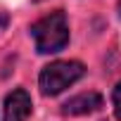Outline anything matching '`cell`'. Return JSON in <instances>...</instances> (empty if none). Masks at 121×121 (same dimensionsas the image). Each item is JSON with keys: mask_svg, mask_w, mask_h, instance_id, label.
<instances>
[{"mask_svg": "<svg viewBox=\"0 0 121 121\" xmlns=\"http://www.w3.org/2000/svg\"><path fill=\"white\" fill-rule=\"evenodd\" d=\"M119 12H121V0H119Z\"/></svg>", "mask_w": 121, "mask_h": 121, "instance_id": "obj_6", "label": "cell"}, {"mask_svg": "<svg viewBox=\"0 0 121 121\" xmlns=\"http://www.w3.org/2000/svg\"><path fill=\"white\" fill-rule=\"evenodd\" d=\"M86 74V67L81 62H69V59H59V62H52L48 67H43L38 83H40V93L43 95H59L64 88L74 86L81 76Z\"/></svg>", "mask_w": 121, "mask_h": 121, "instance_id": "obj_2", "label": "cell"}, {"mask_svg": "<svg viewBox=\"0 0 121 121\" xmlns=\"http://www.w3.org/2000/svg\"><path fill=\"white\" fill-rule=\"evenodd\" d=\"M100 107H102V95H100V93H81V95L71 97L69 102H64L62 112L76 116V114H90V112H97Z\"/></svg>", "mask_w": 121, "mask_h": 121, "instance_id": "obj_4", "label": "cell"}, {"mask_svg": "<svg viewBox=\"0 0 121 121\" xmlns=\"http://www.w3.org/2000/svg\"><path fill=\"white\" fill-rule=\"evenodd\" d=\"M31 36L36 40V50L40 55H50V52H59L64 50V45L69 43V24L64 12H50L48 17H43L40 22H36L31 26Z\"/></svg>", "mask_w": 121, "mask_h": 121, "instance_id": "obj_1", "label": "cell"}, {"mask_svg": "<svg viewBox=\"0 0 121 121\" xmlns=\"http://www.w3.org/2000/svg\"><path fill=\"white\" fill-rule=\"evenodd\" d=\"M31 114V97L24 88L12 90L5 97V121H26Z\"/></svg>", "mask_w": 121, "mask_h": 121, "instance_id": "obj_3", "label": "cell"}, {"mask_svg": "<svg viewBox=\"0 0 121 121\" xmlns=\"http://www.w3.org/2000/svg\"><path fill=\"white\" fill-rule=\"evenodd\" d=\"M112 100H114V112H116V119H121V83L114 88V95H112Z\"/></svg>", "mask_w": 121, "mask_h": 121, "instance_id": "obj_5", "label": "cell"}]
</instances>
